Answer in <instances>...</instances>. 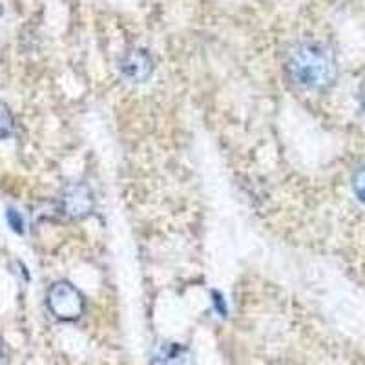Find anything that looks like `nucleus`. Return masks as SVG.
Segmentation results:
<instances>
[{"mask_svg": "<svg viewBox=\"0 0 365 365\" xmlns=\"http://www.w3.org/2000/svg\"><path fill=\"white\" fill-rule=\"evenodd\" d=\"M287 77L299 90H325L338 77L336 57L318 41H302L287 51Z\"/></svg>", "mask_w": 365, "mask_h": 365, "instance_id": "obj_1", "label": "nucleus"}, {"mask_svg": "<svg viewBox=\"0 0 365 365\" xmlns=\"http://www.w3.org/2000/svg\"><path fill=\"white\" fill-rule=\"evenodd\" d=\"M15 130V119L11 110L0 101V139H8Z\"/></svg>", "mask_w": 365, "mask_h": 365, "instance_id": "obj_6", "label": "nucleus"}, {"mask_svg": "<svg viewBox=\"0 0 365 365\" xmlns=\"http://www.w3.org/2000/svg\"><path fill=\"white\" fill-rule=\"evenodd\" d=\"M93 207H96L93 192L84 182H73L64 188L63 195H61V208L66 216L73 217V220L88 217L93 212Z\"/></svg>", "mask_w": 365, "mask_h": 365, "instance_id": "obj_3", "label": "nucleus"}, {"mask_svg": "<svg viewBox=\"0 0 365 365\" xmlns=\"http://www.w3.org/2000/svg\"><path fill=\"white\" fill-rule=\"evenodd\" d=\"M353 190L360 203L365 205V165L360 166L353 175Z\"/></svg>", "mask_w": 365, "mask_h": 365, "instance_id": "obj_7", "label": "nucleus"}, {"mask_svg": "<svg viewBox=\"0 0 365 365\" xmlns=\"http://www.w3.org/2000/svg\"><path fill=\"white\" fill-rule=\"evenodd\" d=\"M6 361H8V358H6V353H4V349L0 347V365H6Z\"/></svg>", "mask_w": 365, "mask_h": 365, "instance_id": "obj_11", "label": "nucleus"}, {"mask_svg": "<svg viewBox=\"0 0 365 365\" xmlns=\"http://www.w3.org/2000/svg\"><path fill=\"white\" fill-rule=\"evenodd\" d=\"M46 303H48V309H50L51 314L61 319V322L79 319L84 314V309H86L84 296L70 282H55L48 289Z\"/></svg>", "mask_w": 365, "mask_h": 365, "instance_id": "obj_2", "label": "nucleus"}, {"mask_svg": "<svg viewBox=\"0 0 365 365\" xmlns=\"http://www.w3.org/2000/svg\"><path fill=\"white\" fill-rule=\"evenodd\" d=\"M212 298H214V305H216V309H217V312H220L221 316H227V305H225V302H223V296L220 294V292H212Z\"/></svg>", "mask_w": 365, "mask_h": 365, "instance_id": "obj_9", "label": "nucleus"}, {"mask_svg": "<svg viewBox=\"0 0 365 365\" xmlns=\"http://www.w3.org/2000/svg\"><path fill=\"white\" fill-rule=\"evenodd\" d=\"M360 104H361V108H364V112H365V83L361 84V88H360Z\"/></svg>", "mask_w": 365, "mask_h": 365, "instance_id": "obj_10", "label": "nucleus"}, {"mask_svg": "<svg viewBox=\"0 0 365 365\" xmlns=\"http://www.w3.org/2000/svg\"><path fill=\"white\" fill-rule=\"evenodd\" d=\"M120 75L130 83H145L154 73V61L150 53L141 48L130 50L123 55L119 63Z\"/></svg>", "mask_w": 365, "mask_h": 365, "instance_id": "obj_4", "label": "nucleus"}, {"mask_svg": "<svg viewBox=\"0 0 365 365\" xmlns=\"http://www.w3.org/2000/svg\"><path fill=\"white\" fill-rule=\"evenodd\" d=\"M187 358V349L175 344H163L155 351L154 364L155 365H181Z\"/></svg>", "mask_w": 365, "mask_h": 365, "instance_id": "obj_5", "label": "nucleus"}, {"mask_svg": "<svg viewBox=\"0 0 365 365\" xmlns=\"http://www.w3.org/2000/svg\"><path fill=\"white\" fill-rule=\"evenodd\" d=\"M6 217H8V223L9 227L15 230L17 234H22L24 232V220H22V216L19 214L17 210H13V208H9L8 212H6Z\"/></svg>", "mask_w": 365, "mask_h": 365, "instance_id": "obj_8", "label": "nucleus"}]
</instances>
